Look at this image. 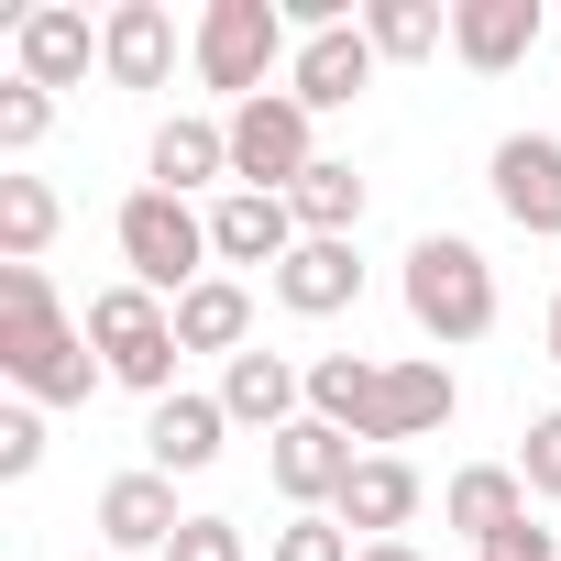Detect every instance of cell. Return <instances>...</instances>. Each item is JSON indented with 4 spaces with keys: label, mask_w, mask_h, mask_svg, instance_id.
I'll use <instances>...</instances> for the list:
<instances>
[{
    "label": "cell",
    "mask_w": 561,
    "mask_h": 561,
    "mask_svg": "<svg viewBox=\"0 0 561 561\" xmlns=\"http://www.w3.org/2000/svg\"><path fill=\"white\" fill-rule=\"evenodd\" d=\"M0 375L23 386V408H89L100 397V353L56 309L45 264H0Z\"/></svg>",
    "instance_id": "cell-1"
},
{
    "label": "cell",
    "mask_w": 561,
    "mask_h": 561,
    "mask_svg": "<svg viewBox=\"0 0 561 561\" xmlns=\"http://www.w3.org/2000/svg\"><path fill=\"white\" fill-rule=\"evenodd\" d=\"M397 298H408V320H419L440 353H451V342H484V331H495V264H484L462 231H419Z\"/></svg>",
    "instance_id": "cell-2"
},
{
    "label": "cell",
    "mask_w": 561,
    "mask_h": 561,
    "mask_svg": "<svg viewBox=\"0 0 561 561\" xmlns=\"http://www.w3.org/2000/svg\"><path fill=\"white\" fill-rule=\"evenodd\" d=\"M111 242H122V264H133V287H154L165 309L220 264V253H209V209H187V198H165V187H133L122 220H111Z\"/></svg>",
    "instance_id": "cell-3"
},
{
    "label": "cell",
    "mask_w": 561,
    "mask_h": 561,
    "mask_svg": "<svg viewBox=\"0 0 561 561\" xmlns=\"http://www.w3.org/2000/svg\"><path fill=\"white\" fill-rule=\"evenodd\" d=\"M89 353H100L111 386H133V397H176V309H165L154 287H133V275L89 298Z\"/></svg>",
    "instance_id": "cell-4"
},
{
    "label": "cell",
    "mask_w": 561,
    "mask_h": 561,
    "mask_svg": "<svg viewBox=\"0 0 561 561\" xmlns=\"http://www.w3.org/2000/svg\"><path fill=\"white\" fill-rule=\"evenodd\" d=\"M198 78L242 111V100H264V78H275V56H287V12L275 0H209L198 12Z\"/></svg>",
    "instance_id": "cell-5"
},
{
    "label": "cell",
    "mask_w": 561,
    "mask_h": 561,
    "mask_svg": "<svg viewBox=\"0 0 561 561\" xmlns=\"http://www.w3.org/2000/svg\"><path fill=\"white\" fill-rule=\"evenodd\" d=\"M309 165H320V144H309V111H298L287 89H264V100H242V111H231V187L287 198Z\"/></svg>",
    "instance_id": "cell-6"
},
{
    "label": "cell",
    "mask_w": 561,
    "mask_h": 561,
    "mask_svg": "<svg viewBox=\"0 0 561 561\" xmlns=\"http://www.w3.org/2000/svg\"><path fill=\"white\" fill-rule=\"evenodd\" d=\"M375 34L364 23H331V34H298V56H287V100L320 122V111H353L364 89H375Z\"/></svg>",
    "instance_id": "cell-7"
},
{
    "label": "cell",
    "mask_w": 561,
    "mask_h": 561,
    "mask_svg": "<svg viewBox=\"0 0 561 561\" xmlns=\"http://www.w3.org/2000/svg\"><path fill=\"white\" fill-rule=\"evenodd\" d=\"M353 462H364V451H353V430H331V419H287V430L264 440V473H275V495H287L298 517L331 506V495L353 484Z\"/></svg>",
    "instance_id": "cell-8"
},
{
    "label": "cell",
    "mask_w": 561,
    "mask_h": 561,
    "mask_svg": "<svg viewBox=\"0 0 561 561\" xmlns=\"http://www.w3.org/2000/svg\"><path fill=\"white\" fill-rule=\"evenodd\" d=\"M484 176H495V209H506L528 242H561V144H550V133H506Z\"/></svg>",
    "instance_id": "cell-9"
},
{
    "label": "cell",
    "mask_w": 561,
    "mask_h": 561,
    "mask_svg": "<svg viewBox=\"0 0 561 561\" xmlns=\"http://www.w3.org/2000/svg\"><path fill=\"white\" fill-rule=\"evenodd\" d=\"M298 242H309V231H298L287 198H264V187H220V198H209V253H220V264H264V275H275Z\"/></svg>",
    "instance_id": "cell-10"
},
{
    "label": "cell",
    "mask_w": 561,
    "mask_h": 561,
    "mask_svg": "<svg viewBox=\"0 0 561 561\" xmlns=\"http://www.w3.org/2000/svg\"><path fill=\"white\" fill-rule=\"evenodd\" d=\"M176 473H111L100 484V550L133 561V550H176Z\"/></svg>",
    "instance_id": "cell-11"
},
{
    "label": "cell",
    "mask_w": 561,
    "mask_h": 561,
    "mask_svg": "<svg viewBox=\"0 0 561 561\" xmlns=\"http://www.w3.org/2000/svg\"><path fill=\"white\" fill-rule=\"evenodd\" d=\"M220 408H231V430H287V419H309V364H287V353H231L220 364Z\"/></svg>",
    "instance_id": "cell-12"
},
{
    "label": "cell",
    "mask_w": 561,
    "mask_h": 561,
    "mask_svg": "<svg viewBox=\"0 0 561 561\" xmlns=\"http://www.w3.org/2000/svg\"><path fill=\"white\" fill-rule=\"evenodd\" d=\"M100 78H111V89H165V78H176V23H165V0H111V23H100Z\"/></svg>",
    "instance_id": "cell-13"
},
{
    "label": "cell",
    "mask_w": 561,
    "mask_h": 561,
    "mask_svg": "<svg viewBox=\"0 0 561 561\" xmlns=\"http://www.w3.org/2000/svg\"><path fill=\"white\" fill-rule=\"evenodd\" d=\"M451 56L473 78H506L539 56V0H451Z\"/></svg>",
    "instance_id": "cell-14"
},
{
    "label": "cell",
    "mask_w": 561,
    "mask_h": 561,
    "mask_svg": "<svg viewBox=\"0 0 561 561\" xmlns=\"http://www.w3.org/2000/svg\"><path fill=\"white\" fill-rule=\"evenodd\" d=\"M220 430H231V408L220 397H154V419H144V473H209L220 462Z\"/></svg>",
    "instance_id": "cell-15"
},
{
    "label": "cell",
    "mask_w": 561,
    "mask_h": 561,
    "mask_svg": "<svg viewBox=\"0 0 561 561\" xmlns=\"http://www.w3.org/2000/svg\"><path fill=\"white\" fill-rule=\"evenodd\" d=\"M12 56H23V78H34V89H78V78L100 67V34H89V12L45 0V12H23V23H12Z\"/></svg>",
    "instance_id": "cell-16"
},
{
    "label": "cell",
    "mask_w": 561,
    "mask_h": 561,
    "mask_svg": "<svg viewBox=\"0 0 561 561\" xmlns=\"http://www.w3.org/2000/svg\"><path fill=\"white\" fill-rule=\"evenodd\" d=\"M451 408H462L451 364L408 353V364H386V397H375V440H430V430H451Z\"/></svg>",
    "instance_id": "cell-17"
},
{
    "label": "cell",
    "mask_w": 561,
    "mask_h": 561,
    "mask_svg": "<svg viewBox=\"0 0 561 561\" xmlns=\"http://www.w3.org/2000/svg\"><path fill=\"white\" fill-rule=\"evenodd\" d=\"M275 298H287L298 320H342L364 298V253L353 242H298L287 264H275Z\"/></svg>",
    "instance_id": "cell-18"
},
{
    "label": "cell",
    "mask_w": 561,
    "mask_h": 561,
    "mask_svg": "<svg viewBox=\"0 0 561 561\" xmlns=\"http://www.w3.org/2000/svg\"><path fill=\"white\" fill-rule=\"evenodd\" d=\"M176 353H253V287L242 275H198V287L176 298Z\"/></svg>",
    "instance_id": "cell-19"
},
{
    "label": "cell",
    "mask_w": 561,
    "mask_h": 561,
    "mask_svg": "<svg viewBox=\"0 0 561 561\" xmlns=\"http://www.w3.org/2000/svg\"><path fill=\"white\" fill-rule=\"evenodd\" d=\"M331 517H342V528H364V539H397V528L419 517V473H408L397 451H364V462H353V484L331 495Z\"/></svg>",
    "instance_id": "cell-20"
},
{
    "label": "cell",
    "mask_w": 561,
    "mask_h": 561,
    "mask_svg": "<svg viewBox=\"0 0 561 561\" xmlns=\"http://www.w3.org/2000/svg\"><path fill=\"white\" fill-rule=\"evenodd\" d=\"M440 517L484 550V539H506L517 517H528V484H517V462H462L451 473V495H440Z\"/></svg>",
    "instance_id": "cell-21"
},
{
    "label": "cell",
    "mask_w": 561,
    "mask_h": 561,
    "mask_svg": "<svg viewBox=\"0 0 561 561\" xmlns=\"http://www.w3.org/2000/svg\"><path fill=\"white\" fill-rule=\"evenodd\" d=\"M209 176H231V122H198V111H176V122L154 133V187H165V198H198Z\"/></svg>",
    "instance_id": "cell-22"
},
{
    "label": "cell",
    "mask_w": 561,
    "mask_h": 561,
    "mask_svg": "<svg viewBox=\"0 0 561 561\" xmlns=\"http://www.w3.org/2000/svg\"><path fill=\"white\" fill-rule=\"evenodd\" d=\"M375 397H386V364H375V353H320V364H309V419L375 440Z\"/></svg>",
    "instance_id": "cell-23"
},
{
    "label": "cell",
    "mask_w": 561,
    "mask_h": 561,
    "mask_svg": "<svg viewBox=\"0 0 561 561\" xmlns=\"http://www.w3.org/2000/svg\"><path fill=\"white\" fill-rule=\"evenodd\" d=\"M287 209H298V231H309V242H353V231H364V176L320 154V165L287 187Z\"/></svg>",
    "instance_id": "cell-24"
},
{
    "label": "cell",
    "mask_w": 561,
    "mask_h": 561,
    "mask_svg": "<svg viewBox=\"0 0 561 561\" xmlns=\"http://www.w3.org/2000/svg\"><path fill=\"white\" fill-rule=\"evenodd\" d=\"M45 242H56V187L0 176V264H45Z\"/></svg>",
    "instance_id": "cell-25"
},
{
    "label": "cell",
    "mask_w": 561,
    "mask_h": 561,
    "mask_svg": "<svg viewBox=\"0 0 561 561\" xmlns=\"http://www.w3.org/2000/svg\"><path fill=\"white\" fill-rule=\"evenodd\" d=\"M364 34H375V56H440L451 45V12H440V0H364Z\"/></svg>",
    "instance_id": "cell-26"
},
{
    "label": "cell",
    "mask_w": 561,
    "mask_h": 561,
    "mask_svg": "<svg viewBox=\"0 0 561 561\" xmlns=\"http://www.w3.org/2000/svg\"><path fill=\"white\" fill-rule=\"evenodd\" d=\"M264 561H364V539L331 517V506H309V517H287V528H275V550Z\"/></svg>",
    "instance_id": "cell-27"
},
{
    "label": "cell",
    "mask_w": 561,
    "mask_h": 561,
    "mask_svg": "<svg viewBox=\"0 0 561 561\" xmlns=\"http://www.w3.org/2000/svg\"><path fill=\"white\" fill-rule=\"evenodd\" d=\"M45 122H56V89H34V78L0 89V154H34V144H45Z\"/></svg>",
    "instance_id": "cell-28"
},
{
    "label": "cell",
    "mask_w": 561,
    "mask_h": 561,
    "mask_svg": "<svg viewBox=\"0 0 561 561\" xmlns=\"http://www.w3.org/2000/svg\"><path fill=\"white\" fill-rule=\"evenodd\" d=\"M517 484H528L539 506H561V408L528 419V440H517Z\"/></svg>",
    "instance_id": "cell-29"
},
{
    "label": "cell",
    "mask_w": 561,
    "mask_h": 561,
    "mask_svg": "<svg viewBox=\"0 0 561 561\" xmlns=\"http://www.w3.org/2000/svg\"><path fill=\"white\" fill-rule=\"evenodd\" d=\"M34 462H45V419H34V408H0V473L23 484Z\"/></svg>",
    "instance_id": "cell-30"
},
{
    "label": "cell",
    "mask_w": 561,
    "mask_h": 561,
    "mask_svg": "<svg viewBox=\"0 0 561 561\" xmlns=\"http://www.w3.org/2000/svg\"><path fill=\"white\" fill-rule=\"evenodd\" d=\"M165 561H242V528H231V517H187Z\"/></svg>",
    "instance_id": "cell-31"
},
{
    "label": "cell",
    "mask_w": 561,
    "mask_h": 561,
    "mask_svg": "<svg viewBox=\"0 0 561 561\" xmlns=\"http://www.w3.org/2000/svg\"><path fill=\"white\" fill-rule=\"evenodd\" d=\"M484 561H561V539H550L539 517H517L506 539H484Z\"/></svg>",
    "instance_id": "cell-32"
},
{
    "label": "cell",
    "mask_w": 561,
    "mask_h": 561,
    "mask_svg": "<svg viewBox=\"0 0 561 561\" xmlns=\"http://www.w3.org/2000/svg\"><path fill=\"white\" fill-rule=\"evenodd\" d=\"M364 561H419V550L408 539H364Z\"/></svg>",
    "instance_id": "cell-33"
},
{
    "label": "cell",
    "mask_w": 561,
    "mask_h": 561,
    "mask_svg": "<svg viewBox=\"0 0 561 561\" xmlns=\"http://www.w3.org/2000/svg\"><path fill=\"white\" fill-rule=\"evenodd\" d=\"M550 364H561V298H550Z\"/></svg>",
    "instance_id": "cell-34"
},
{
    "label": "cell",
    "mask_w": 561,
    "mask_h": 561,
    "mask_svg": "<svg viewBox=\"0 0 561 561\" xmlns=\"http://www.w3.org/2000/svg\"><path fill=\"white\" fill-rule=\"evenodd\" d=\"M100 561H111V550H100Z\"/></svg>",
    "instance_id": "cell-35"
}]
</instances>
